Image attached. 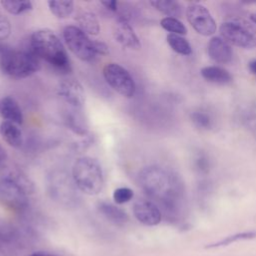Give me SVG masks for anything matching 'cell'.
Here are the masks:
<instances>
[{"label":"cell","instance_id":"6da1fadb","mask_svg":"<svg viewBox=\"0 0 256 256\" xmlns=\"http://www.w3.org/2000/svg\"><path fill=\"white\" fill-rule=\"evenodd\" d=\"M138 180L142 190L160 205L167 218L178 219L184 204V186L178 175L161 166L151 165L140 171Z\"/></svg>","mask_w":256,"mask_h":256},{"label":"cell","instance_id":"7a4b0ae2","mask_svg":"<svg viewBox=\"0 0 256 256\" xmlns=\"http://www.w3.org/2000/svg\"><path fill=\"white\" fill-rule=\"evenodd\" d=\"M30 49L39 58L60 74L71 72L67 51L58 36L49 29H39L30 37Z\"/></svg>","mask_w":256,"mask_h":256},{"label":"cell","instance_id":"3957f363","mask_svg":"<svg viewBox=\"0 0 256 256\" xmlns=\"http://www.w3.org/2000/svg\"><path fill=\"white\" fill-rule=\"evenodd\" d=\"M72 178L79 191L87 195H97L104 187V174L97 159L83 156L72 166Z\"/></svg>","mask_w":256,"mask_h":256},{"label":"cell","instance_id":"277c9868","mask_svg":"<svg viewBox=\"0 0 256 256\" xmlns=\"http://www.w3.org/2000/svg\"><path fill=\"white\" fill-rule=\"evenodd\" d=\"M0 68L4 74L15 79L29 77L40 69L39 58L32 50L6 47L0 52Z\"/></svg>","mask_w":256,"mask_h":256},{"label":"cell","instance_id":"5b68a950","mask_svg":"<svg viewBox=\"0 0 256 256\" xmlns=\"http://www.w3.org/2000/svg\"><path fill=\"white\" fill-rule=\"evenodd\" d=\"M220 34L223 39L243 49L256 47V33L247 22L241 19H229L220 25Z\"/></svg>","mask_w":256,"mask_h":256},{"label":"cell","instance_id":"8992f818","mask_svg":"<svg viewBox=\"0 0 256 256\" xmlns=\"http://www.w3.org/2000/svg\"><path fill=\"white\" fill-rule=\"evenodd\" d=\"M63 38L68 49L78 59L91 62L97 57L94 49V40H91L78 26H66L63 30Z\"/></svg>","mask_w":256,"mask_h":256},{"label":"cell","instance_id":"52a82bcc","mask_svg":"<svg viewBox=\"0 0 256 256\" xmlns=\"http://www.w3.org/2000/svg\"><path fill=\"white\" fill-rule=\"evenodd\" d=\"M47 186L51 198L61 204L72 205L78 199L76 193L78 189L73 178L64 171L51 172L47 179Z\"/></svg>","mask_w":256,"mask_h":256},{"label":"cell","instance_id":"ba28073f","mask_svg":"<svg viewBox=\"0 0 256 256\" xmlns=\"http://www.w3.org/2000/svg\"><path fill=\"white\" fill-rule=\"evenodd\" d=\"M106 83L118 94L125 98H132L136 91L135 81L130 72L118 63H107L103 67Z\"/></svg>","mask_w":256,"mask_h":256},{"label":"cell","instance_id":"9c48e42d","mask_svg":"<svg viewBox=\"0 0 256 256\" xmlns=\"http://www.w3.org/2000/svg\"><path fill=\"white\" fill-rule=\"evenodd\" d=\"M185 14L188 22L198 34L202 36H210L216 32V21L204 5L191 3L187 6Z\"/></svg>","mask_w":256,"mask_h":256},{"label":"cell","instance_id":"30bf717a","mask_svg":"<svg viewBox=\"0 0 256 256\" xmlns=\"http://www.w3.org/2000/svg\"><path fill=\"white\" fill-rule=\"evenodd\" d=\"M27 194L5 175L0 176V202L7 208L21 212L28 207Z\"/></svg>","mask_w":256,"mask_h":256},{"label":"cell","instance_id":"8fae6325","mask_svg":"<svg viewBox=\"0 0 256 256\" xmlns=\"http://www.w3.org/2000/svg\"><path fill=\"white\" fill-rule=\"evenodd\" d=\"M29 250L22 234L13 226L0 223V253L6 256H24Z\"/></svg>","mask_w":256,"mask_h":256},{"label":"cell","instance_id":"7c38bea8","mask_svg":"<svg viewBox=\"0 0 256 256\" xmlns=\"http://www.w3.org/2000/svg\"><path fill=\"white\" fill-rule=\"evenodd\" d=\"M57 93L68 107L82 110L85 104V93L82 85L77 80H63L58 85Z\"/></svg>","mask_w":256,"mask_h":256},{"label":"cell","instance_id":"4fadbf2b","mask_svg":"<svg viewBox=\"0 0 256 256\" xmlns=\"http://www.w3.org/2000/svg\"><path fill=\"white\" fill-rule=\"evenodd\" d=\"M113 37L121 46L132 50H139L141 42L128 20L124 17H119L113 24Z\"/></svg>","mask_w":256,"mask_h":256},{"label":"cell","instance_id":"5bb4252c","mask_svg":"<svg viewBox=\"0 0 256 256\" xmlns=\"http://www.w3.org/2000/svg\"><path fill=\"white\" fill-rule=\"evenodd\" d=\"M133 214L140 223L147 226L158 225L162 220L159 206L147 199H139L133 204Z\"/></svg>","mask_w":256,"mask_h":256},{"label":"cell","instance_id":"9a60e30c","mask_svg":"<svg viewBox=\"0 0 256 256\" xmlns=\"http://www.w3.org/2000/svg\"><path fill=\"white\" fill-rule=\"evenodd\" d=\"M207 53L210 59L218 64H228L233 58L231 45L219 36H214L209 40L207 44Z\"/></svg>","mask_w":256,"mask_h":256},{"label":"cell","instance_id":"2e32d148","mask_svg":"<svg viewBox=\"0 0 256 256\" xmlns=\"http://www.w3.org/2000/svg\"><path fill=\"white\" fill-rule=\"evenodd\" d=\"M64 123L74 134L85 137L88 133V123L80 109L68 107L64 113Z\"/></svg>","mask_w":256,"mask_h":256},{"label":"cell","instance_id":"e0dca14e","mask_svg":"<svg viewBox=\"0 0 256 256\" xmlns=\"http://www.w3.org/2000/svg\"><path fill=\"white\" fill-rule=\"evenodd\" d=\"M0 115L5 121L20 125L24 117L18 102L11 96H4L0 99Z\"/></svg>","mask_w":256,"mask_h":256},{"label":"cell","instance_id":"ac0fdd59","mask_svg":"<svg viewBox=\"0 0 256 256\" xmlns=\"http://www.w3.org/2000/svg\"><path fill=\"white\" fill-rule=\"evenodd\" d=\"M97 209L108 221L114 225L124 226L129 220L127 213L112 203L101 201L97 204Z\"/></svg>","mask_w":256,"mask_h":256},{"label":"cell","instance_id":"d6986e66","mask_svg":"<svg viewBox=\"0 0 256 256\" xmlns=\"http://www.w3.org/2000/svg\"><path fill=\"white\" fill-rule=\"evenodd\" d=\"M0 135L3 140L13 148H20L23 144V135L17 124L3 121L0 124Z\"/></svg>","mask_w":256,"mask_h":256},{"label":"cell","instance_id":"ffe728a7","mask_svg":"<svg viewBox=\"0 0 256 256\" xmlns=\"http://www.w3.org/2000/svg\"><path fill=\"white\" fill-rule=\"evenodd\" d=\"M201 76L208 82L225 85L232 81L231 74L224 68L219 66H206L200 71Z\"/></svg>","mask_w":256,"mask_h":256},{"label":"cell","instance_id":"44dd1931","mask_svg":"<svg viewBox=\"0 0 256 256\" xmlns=\"http://www.w3.org/2000/svg\"><path fill=\"white\" fill-rule=\"evenodd\" d=\"M78 27L87 35H97L100 32V23L93 12L84 11L76 17Z\"/></svg>","mask_w":256,"mask_h":256},{"label":"cell","instance_id":"7402d4cb","mask_svg":"<svg viewBox=\"0 0 256 256\" xmlns=\"http://www.w3.org/2000/svg\"><path fill=\"white\" fill-rule=\"evenodd\" d=\"M150 4L160 13L167 17L180 18L183 15V7L178 1L173 0H157L151 1Z\"/></svg>","mask_w":256,"mask_h":256},{"label":"cell","instance_id":"603a6c76","mask_svg":"<svg viewBox=\"0 0 256 256\" xmlns=\"http://www.w3.org/2000/svg\"><path fill=\"white\" fill-rule=\"evenodd\" d=\"M3 175L10 178L12 181H14L19 187L22 188V190L27 194H33L35 191V186L33 181L21 170L18 169H10L7 172H5Z\"/></svg>","mask_w":256,"mask_h":256},{"label":"cell","instance_id":"cb8c5ba5","mask_svg":"<svg viewBox=\"0 0 256 256\" xmlns=\"http://www.w3.org/2000/svg\"><path fill=\"white\" fill-rule=\"evenodd\" d=\"M192 123L199 129L210 130L214 127V118L212 114L205 109H197L190 113Z\"/></svg>","mask_w":256,"mask_h":256},{"label":"cell","instance_id":"d4e9b609","mask_svg":"<svg viewBox=\"0 0 256 256\" xmlns=\"http://www.w3.org/2000/svg\"><path fill=\"white\" fill-rule=\"evenodd\" d=\"M167 43L170 46V48L180 54V55H190L192 53V47L190 43L182 36L176 35V34H168L167 37Z\"/></svg>","mask_w":256,"mask_h":256},{"label":"cell","instance_id":"484cf974","mask_svg":"<svg viewBox=\"0 0 256 256\" xmlns=\"http://www.w3.org/2000/svg\"><path fill=\"white\" fill-rule=\"evenodd\" d=\"M47 4L51 13L60 19L69 17L74 10L73 1H48Z\"/></svg>","mask_w":256,"mask_h":256},{"label":"cell","instance_id":"4316f807","mask_svg":"<svg viewBox=\"0 0 256 256\" xmlns=\"http://www.w3.org/2000/svg\"><path fill=\"white\" fill-rule=\"evenodd\" d=\"M256 238V231L252 230V231H244V232H239L230 236H227L226 238L209 244L206 246V248H217V247H222V246H227L229 244H232L234 242L240 241V240H247V239H253Z\"/></svg>","mask_w":256,"mask_h":256},{"label":"cell","instance_id":"83f0119b","mask_svg":"<svg viewBox=\"0 0 256 256\" xmlns=\"http://www.w3.org/2000/svg\"><path fill=\"white\" fill-rule=\"evenodd\" d=\"M2 7L12 15H19L24 12L30 11L33 5L30 1H12V0H2Z\"/></svg>","mask_w":256,"mask_h":256},{"label":"cell","instance_id":"f1b7e54d","mask_svg":"<svg viewBox=\"0 0 256 256\" xmlns=\"http://www.w3.org/2000/svg\"><path fill=\"white\" fill-rule=\"evenodd\" d=\"M160 25L164 30L170 32V34H176L180 36L187 34L186 26L177 18L164 17L161 19Z\"/></svg>","mask_w":256,"mask_h":256},{"label":"cell","instance_id":"f546056e","mask_svg":"<svg viewBox=\"0 0 256 256\" xmlns=\"http://www.w3.org/2000/svg\"><path fill=\"white\" fill-rule=\"evenodd\" d=\"M240 119L244 127L256 135V107L249 106L245 108L241 113Z\"/></svg>","mask_w":256,"mask_h":256},{"label":"cell","instance_id":"4dcf8cb0","mask_svg":"<svg viewBox=\"0 0 256 256\" xmlns=\"http://www.w3.org/2000/svg\"><path fill=\"white\" fill-rule=\"evenodd\" d=\"M193 166L196 172L205 175L210 170V160L205 153L199 152L193 159Z\"/></svg>","mask_w":256,"mask_h":256},{"label":"cell","instance_id":"1f68e13d","mask_svg":"<svg viewBox=\"0 0 256 256\" xmlns=\"http://www.w3.org/2000/svg\"><path fill=\"white\" fill-rule=\"evenodd\" d=\"M134 191L128 187H119L113 191V200L116 204H124L132 200Z\"/></svg>","mask_w":256,"mask_h":256},{"label":"cell","instance_id":"d6a6232c","mask_svg":"<svg viewBox=\"0 0 256 256\" xmlns=\"http://www.w3.org/2000/svg\"><path fill=\"white\" fill-rule=\"evenodd\" d=\"M11 33V25L7 18L0 16V40H4L9 37Z\"/></svg>","mask_w":256,"mask_h":256},{"label":"cell","instance_id":"836d02e7","mask_svg":"<svg viewBox=\"0 0 256 256\" xmlns=\"http://www.w3.org/2000/svg\"><path fill=\"white\" fill-rule=\"evenodd\" d=\"M94 49L97 55H107L109 53V47L102 41L94 40Z\"/></svg>","mask_w":256,"mask_h":256},{"label":"cell","instance_id":"e575fe53","mask_svg":"<svg viewBox=\"0 0 256 256\" xmlns=\"http://www.w3.org/2000/svg\"><path fill=\"white\" fill-rule=\"evenodd\" d=\"M101 5H103L109 11L116 12L118 10L119 3L116 0H106V1H101Z\"/></svg>","mask_w":256,"mask_h":256},{"label":"cell","instance_id":"d590c367","mask_svg":"<svg viewBox=\"0 0 256 256\" xmlns=\"http://www.w3.org/2000/svg\"><path fill=\"white\" fill-rule=\"evenodd\" d=\"M7 159V152L6 150L2 147V145L0 144V164H2L3 162H5Z\"/></svg>","mask_w":256,"mask_h":256},{"label":"cell","instance_id":"8d00e7d4","mask_svg":"<svg viewBox=\"0 0 256 256\" xmlns=\"http://www.w3.org/2000/svg\"><path fill=\"white\" fill-rule=\"evenodd\" d=\"M248 67H249V70H250L253 74L256 75V59L250 61L249 64H248Z\"/></svg>","mask_w":256,"mask_h":256},{"label":"cell","instance_id":"74e56055","mask_svg":"<svg viewBox=\"0 0 256 256\" xmlns=\"http://www.w3.org/2000/svg\"><path fill=\"white\" fill-rule=\"evenodd\" d=\"M29 256H56L51 253H46V252H33Z\"/></svg>","mask_w":256,"mask_h":256},{"label":"cell","instance_id":"f35d334b","mask_svg":"<svg viewBox=\"0 0 256 256\" xmlns=\"http://www.w3.org/2000/svg\"><path fill=\"white\" fill-rule=\"evenodd\" d=\"M250 19H251V21H252L253 23L256 24V13H252V14L250 15Z\"/></svg>","mask_w":256,"mask_h":256},{"label":"cell","instance_id":"ab89813d","mask_svg":"<svg viewBox=\"0 0 256 256\" xmlns=\"http://www.w3.org/2000/svg\"><path fill=\"white\" fill-rule=\"evenodd\" d=\"M5 48H6V46H5V45L2 43V41L0 40V52H2Z\"/></svg>","mask_w":256,"mask_h":256}]
</instances>
